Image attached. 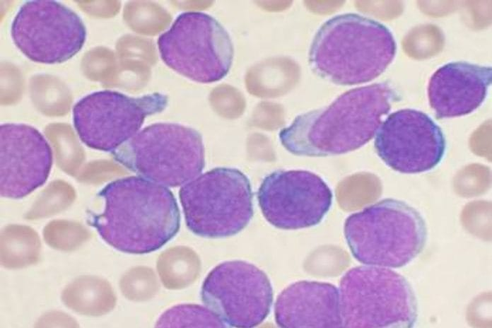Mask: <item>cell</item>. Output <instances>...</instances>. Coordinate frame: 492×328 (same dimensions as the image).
<instances>
[{"label":"cell","instance_id":"obj_5","mask_svg":"<svg viewBox=\"0 0 492 328\" xmlns=\"http://www.w3.org/2000/svg\"><path fill=\"white\" fill-rule=\"evenodd\" d=\"M111 154L139 176L168 187L182 186L205 166L200 133L175 123L146 126Z\"/></svg>","mask_w":492,"mask_h":328},{"label":"cell","instance_id":"obj_4","mask_svg":"<svg viewBox=\"0 0 492 328\" xmlns=\"http://www.w3.org/2000/svg\"><path fill=\"white\" fill-rule=\"evenodd\" d=\"M344 233L358 262L393 269L414 260L427 240L426 224L421 213L395 199H382L348 216Z\"/></svg>","mask_w":492,"mask_h":328},{"label":"cell","instance_id":"obj_7","mask_svg":"<svg viewBox=\"0 0 492 328\" xmlns=\"http://www.w3.org/2000/svg\"><path fill=\"white\" fill-rule=\"evenodd\" d=\"M179 197L187 228L206 238H224L242 230L253 216V193L240 170L219 167L183 184Z\"/></svg>","mask_w":492,"mask_h":328},{"label":"cell","instance_id":"obj_14","mask_svg":"<svg viewBox=\"0 0 492 328\" xmlns=\"http://www.w3.org/2000/svg\"><path fill=\"white\" fill-rule=\"evenodd\" d=\"M53 163L52 149L36 128L21 123L0 126V193L22 199L43 185Z\"/></svg>","mask_w":492,"mask_h":328},{"label":"cell","instance_id":"obj_11","mask_svg":"<svg viewBox=\"0 0 492 328\" xmlns=\"http://www.w3.org/2000/svg\"><path fill=\"white\" fill-rule=\"evenodd\" d=\"M200 297L226 327L250 328L260 324L269 315L273 289L267 275L257 266L231 260L209 271Z\"/></svg>","mask_w":492,"mask_h":328},{"label":"cell","instance_id":"obj_8","mask_svg":"<svg viewBox=\"0 0 492 328\" xmlns=\"http://www.w3.org/2000/svg\"><path fill=\"white\" fill-rule=\"evenodd\" d=\"M163 62L179 74L201 83L223 79L229 72L234 49L225 28L213 16L186 11L158 38Z\"/></svg>","mask_w":492,"mask_h":328},{"label":"cell","instance_id":"obj_1","mask_svg":"<svg viewBox=\"0 0 492 328\" xmlns=\"http://www.w3.org/2000/svg\"><path fill=\"white\" fill-rule=\"evenodd\" d=\"M387 83L351 89L329 105L297 116L279 134L291 153L325 157L355 151L371 140L397 100Z\"/></svg>","mask_w":492,"mask_h":328},{"label":"cell","instance_id":"obj_3","mask_svg":"<svg viewBox=\"0 0 492 328\" xmlns=\"http://www.w3.org/2000/svg\"><path fill=\"white\" fill-rule=\"evenodd\" d=\"M396 52L395 39L386 25L348 13L333 16L321 25L310 46L309 63L321 77L352 86L381 75Z\"/></svg>","mask_w":492,"mask_h":328},{"label":"cell","instance_id":"obj_10","mask_svg":"<svg viewBox=\"0 0 492 328\" xmlns=\"http://www.w3.org/2000/svg\"><path fill=\"white\" fill-rule=\"evenodd\" d=\"M11 36L31 61L54 64L65 62L80 52L87 30L81 16L61 2L27 1L12 20Z\"/></svg>","mask_w":492,"mask_h":328},{"label":"cell","instance_id":"obj_13","mask_svg":"<svg viewBox=\"0 0 492 328\" xmlns=\"http://www.w3.org/2000/svg\"><path fill=\"white\" fill-rule=\"evenodd\" d=\"M374 145L387 166L404 174L433 169L446 149L441 128L423 112L411 108L389 115L375 134Z\"/></svg>","mask_w":492,"mask_h":328},{"label":"cell","instance_id":"obj_17","mask_svg":"<svg viewBox=\"0 0 492 328\" xmlns=\"http://www.w3.org/2000/svg\"><path fill=\"white\" fill-rule=\"evenodd\" d=\"M156 326L226 327L211 309L195 304H181L170 308L160 315Z\"/></svg>","mask_w":492,"mask_h":328},{"label":"cell","instance_id":"obj_9","mask_svg":"<svg viewBox=\"0 0 492 328\" xmlns=\"http://www.w3.org/2000/svg\"><path fill=\"white\" fill-rule=\"evenodd\" d=\"M168 98L160 93L131 97L102 90L78 100L72 110L75 130L90 148L112 153L140 131L145 119L161 112Z\"/></svg>","mask_w":492,"mask_h":328},{"label":"cell","instance_id":"obj_6","mask_svg":"<svg viewBox=\"0 0 492 328\" xmlns=\"http://www.w3.org/2000/svg\"><path fill=\"white\" fill-rule=\"evenodd\" d=\"M339 307L344 327L414 326L417 302L409 281L390 268L359 266L341 277Z\"/></svg>","mask_w":492,"mask_h":328},{"label":"cell","instance_id":"obj_12","mask_svg":"<svg viewBox=\"0 0 492 328\" xmlns=\"http://www.w3.org/2000/svg\"><path fill=\"white\" fill-rule=\"evenodd\" d=\"M332 192L319 175L308 170H276L266 175L257 201L265 219L283 230L319 224L332 204Z\"/></svg>","mask_w":492,"mask_h":328},{"label":"cell","instance_id":"obj_16","mask_svg":"<svg viewBox=\"0 0 492 328\" xmlns=\"http://www.w3.org/2000/svg\"><path fill=\"white\" fill-rule=\"evenodd\" d=\"M274 318L283 328L342 327L339 290L326 282L293 283L277 297Z\"/></svg>","mask_w":492,"mask_h":328},{"label":"cell","instance_id":"obj_2","mask_svg":"<svg viewBox=\"0 0 492 328\" xmlns=\"http://www.w3.org/2000/svg\"><path fill=\"white\" fill-rule=\"evenodd\" d=\"M102 211L89 223L101 238L122 252L143 254L156 251L180 228V213L172 192L141 176L115 180L98 194Z\"/></svg>","mask_w":492,"mask_h":328},{"label":"cell","instance_id":"obj_15","mask_svg":"<svg viewBox=\"0 0 492 328\" xmlns=\"http://www.w3.org/2000/svg\"><path fill=\"white\" fill-rule=\"evenodd\" d=\"M491 81V66L466 62L447 63L429 80V104L439 119L469 115L484 102Z\"/></svg>","mask_w":492,"mask_h":328}]
</instances>
